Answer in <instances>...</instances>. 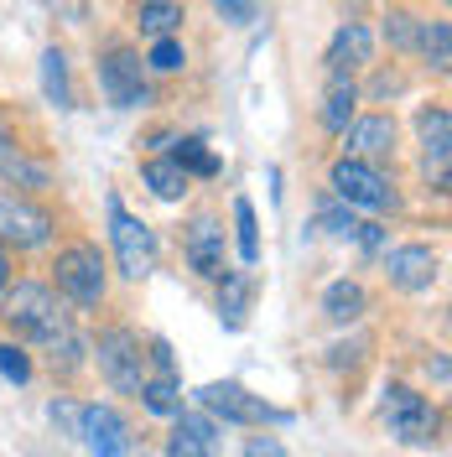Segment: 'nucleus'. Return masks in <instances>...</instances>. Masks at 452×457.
Segmentation results:
<instances>
[{
	"mask_svg": "<svg viewBox=\"0 0 452 457\" xmlns=\"http://www.w3.org/2000/svg\"><path fill=\"white\" fill-rule=\"evenodd\" d=\"M385 427H390V436L406 442V447H431L437 431H442V411L426 395H416V390L390 385V390H385Z\"/></svg>",
	"mask_w": 452,
	"mask_h": 457,
	"instance_id": "423d86ee",
	"label": "nucleus"
},
{
	"mask_svg": "<svg viewBox=\"0 0 452 457\" xmlns=\"http://www.w3.org/2000/svg\"><path fill=\"white\" fill-rule=\"evenodd\" d=\"M416 37H422V16H411V11H390L385 16V42L396 53H416Z\"/></svg>",
	"mask_w": 452,
	"mask_h": 457,
	"instance_id": "c85d7f7f",
	"label": "nucleus"
},
{
	"mask_svg": "<svg viewBox=\"0 0 452 457\" xmlns=\"http://www.w3.org/2000/svg\"><path fill=\"white\" fill-rule=\"evenodd\" d=\"M354 114H359V84H354L348 73H333V84H328V99H322V110H317L322 130H328V136H343Z\"/></svg>",
	"mask_w": 452,
	"mask_h": 457,
	"instance_id": "f3484780",
	"label": "nucleus"
},
{
	"mask_svg": "<svg viewBox=\"0 0 452 457\" xmlns=\"http://www.w3.org/2000/svg\"><path fill=\"white\" fill-rule=\"evenodd\" d=\"M250 302H255V276L250 270H224L219 276V322L224 328H245Z\"/></svg>",
	"mask_w": 452,
	"mask_h": 457,
	"instance_id": "a211bd4d",
	"label": "nucleus"
},
{
	"mask_svg": "<svg viewBox=\"0 0 452 457\" xmlns=\"http://www.w3.org/2000/svg\"><path fill=\"white\" fill-rule=\"evenodd\" d=\"M245 457H286V447L276 436H255L250 447H245Z\"/></svg>",
	"mask_w": 452,
	"mask_h": 457,
	"instance_id": "f704fd0d",
	"label": "nucleus"
},
{
	"mask_svg": "<svg viewBox=\"0 0 452 457\" xmlns=\"http://www.w3.org/2000/svg\"><path fill=\"white\" fill-rule=\"evenodd\" d=\"M57 234L53 213L27 198H0V250H42Z\"/></svg>",
	"mask_w": 452,
	"mask_h": 457,
	"instance_id": "1a4fd4ad",
	"label": "nucleus"
},
{
	"mask_svg": "<svg viewBox=\"0 0 452 457\" xmlns=\"http://www.w3.org/2000/svg\"><path fill=\"white\" fill-rule=\"evenodd\" d=\"M99 88H105V99H110L114 110H141V104H151V84H146L141 53L125 47V42H110L99 53Z\"/></svg>",
	"mask_w": 452,
	"mask_h": 457,
	"instance_id": "39448f33",
	"label": "nucleus"
},
{
	"mask_svg": "<svg viewBox=\"0 0 452 457\" xmlns=\"http://www.w3.org/2000/svg\"><path fill=\"white\" fill-rule=\"evenodd\" d=\"M94 364H99V374L110 379L120 395H136L146 379V353L130 328H105L99 343H94Z\"/></svg>",
	"mask_w": 452,
	"mask_h": 457,
	"instance_id": "0eeeda50",
	"label": "nucleus"
},
{
	"mask_svg": "<svg viewBox=\"0 0 452 457\" xmlns=\"http://www.w3.org/2000/svg\"><path fill=\"white\" fill-rule=\"evenodd\" d=\"M42 94H47V104H57V110H73V104H79L73 73H68V53H63V47H47V53H42Z\"/></svg>",
	"mask_w": 452,
	"mask_h": 457,
	"instance_id": "412c9836",
	"label": "nucleus"
},
{
	"mask_svg": "<svg viewBox=\"0 0 452 457\" xmlns=\"http://www.w3.org/2000/svg\"><path fill=\"white\" fill-rule=\"evenodd\" d=\"M198 405L213 411L229 427H271V421H286V411H276V405H265L260 395H250L239 379H213V385H203Z\"/></svg>",
	"mask_w": 452,
	"mask_h": 457,
	"instance_id": "6e6552de",
	"label": "nucleus"
},
{
	"mask_svg": "<svg viewBox=\"0 0 452 457\" xmlns=\"http://www.w3.org/2000/svg\"><path fill=\"white\" fill-rule=\"evenodd\" d=\"M328 187L339 193V203L369 208V213H396V203H400L396 182L374 167V162H359V156H339L328 167Z\"/></svg>",
	"mask_w": 452,
	"mask_h": 457,
	"instance_id": "f03ea898",
	"label": "nucleus"
},
{
	"mask_svg": "<svg viewBox=\"0 0 452 457\" xmlns=\"http://www.w3.org/2000/svg\"><path fill=\"white\" fill-rule=\"evenodd\" d=\"M172 145H177V151H172V162L188 171V177H219V156L208 151L203 136H177Z\"/></svg>",
	"mask_w": 452,
	"mask_h": 457,
	"instance_id": "393cba45",
	"label": "nucleus"
},
{
	"mask_svg": "<svg viewBox=\"0 0 452 457\" xmlns=\"http://www.w3.org/2000/svg\"><path fill=\"white\" fill-rule=\"evenodd\" d=\"M0 379H11V385H27L31 379V359L21 343H0Z\"/></svg>",
	"mask_w": 452,
	"mask_h": 457,
	"instance_id": "c756f323",
	"label": "nucleus"
},
{
	"mask_svg": "<svg viewBox=\"0 0 452 457\" xmlns=\"http://www.w3.org/2000/svg\"><path fill=\"white\" fill-rule=\"evenodd\" d=\"M136 400H141L151 416H177L182 411V385H177V374H156V379H141V390H136Z\"/></svg>",
	"mask_w": 452,
	"mask_h": 457,
	"instance_id": "5701e85b",
	"label": "nucleus"
},
{
	"mask_svg": "<svg viewBox=\"0 0 452 457\" xmlns=\"http://www.w3.org/2000/svg\"><path fill=\"white\" fill-rule=\"evenodd\" d=\"M317 224L328 228L333 239H359V219H354L348 208H322V213H317Z\"/></svg>",
	"mask_w": 452,
	"mask_h": 457,
	"instance_id": "7c9ffc66",
	"label": "nucleus"
},
{
	"mask_svg": "<svg viewBox=\"0 0 452 457\" xmlns=\"http://www.w3.org/2000/svg\"><path fill=\"white\" fill-rule=\"evenodd\" d=\"M416 53L426 57L431 73H448L452 68V27L437 16V21H422V37H416Z\"/></svg>",
	"mask_w": 452,
	"mask_h": 457,
	"instance_id": "b1692460",
	"label": "nucleus"
},
{
	"mask_svg": "<svg viewBox=\"0 0 452 457\" xmlns=\"http://www.w3.org/2000/svg\"><path fill=\"white\" fill-rule=\"evenodd\" d=\"M177 427L167 436V457H213V442H219V431L208 416H193V411H177L172 416Z\"/></svg>",
	"mask_w": 452,
	"mask_h": 457,
	"instance_id": "dca6fc26",
	"label": "nucleus"
},
{
	"mask_svg": "<svg viewBox=\"0 0 452 457\" xmlns=\"http://www.w3.org/2000/svg\"><path fill=\"white\" fill-rule=\"evenodd\" d=\"M151 73H162V79H172V73H182L188 68V47L177 42V37H156L151 47H146V57H141Z\"/></svg>",
	"mask_w": 452,
	"mask_h": 457,
	"instance_id": "cd10ccee",
	"label": "nucleus"
},
{
	"mask_svg": "<svg viewBox=\"0 0 452 457\" xmlns=\"http://www.w3.org/2000/svg\"><path fill=\"white\" fill-rule=\"evenodd\" d=\"M141 182L151 187V198H162V203H182L188 198V171L177 167L172 156H151V162H141Z\"/></svg>",
	"mask_w": 452,
	"mask_h": 457,
	"instance_id": "6ab92c4d",
	"label": "nucleus"
},
{
	"mask_svg": "<svg viewBox=\"0 0 452 457\" xmlns=\"http://www.w3.org/2000/svg\"><path fill=\"white\" fill-rule=\"evenodd\" d=\"M110 245H114V260H120V276L125 281H146L156 270V234L114 198V193H110Z\"/></svg>",
	"mask_w": 452,
	"mask_h": 457,
	"instance_id": "20e7f679",
	"label": "nucleus"
},
{
	"mask_svg": "<svg viewBox=\"0 0 452 457\" xmlns=\"http://www.w3.org/2000/svg\"><path fill=\"white\" fill-rule=\"evenodd\" d=\"M47 11H53L57 21H68V27H84L88 21V0H42Z\"/></svg>",
	"mask_w": 452,
	"mask_h": 457,
	"instance_id": "2f4dec72",
	"label": "nucleus"
},
{
	"mask_svg": "<svg viewBox=\"0 0 452 457\" xmlns=\"http://www.w3.org/2000/svg\"><path fill=\"white\" fill-rule=\"evenodd\" d=\"M5 151H16V145H11V130H5V114H0V156H5Z\"/></svg>",
	"mask_w": 452,
	"mask_h": 457,
	"instance_id": "4c0bfd02",
	"label": "nucleus"
},
{
	"mask_svg": "<svg viewBox=\"0 0 452 457\" xmlns=\"http://www.w3.org/2000/svg\"><path fill=\"white\" fill-rule=\"evenodd\" d=\"M0 177L16 182V187H27V193L53 187V171L42 167V162H31V156H21V151H5V156H0Z\"/></svg>",
	"mask_w": 452,
	"mask_h": 457,
	"instance_id": "a878e982",
	"label": "nucleus"
},
{
	"mask_svg": "<svg viewBox=\"0 0 452 457\" xmlns=\"http://www.w3.org/2000/svg\"><path fill=\"white\" fill-rule=\"evenodd\" d=\"M437 270H442V255L431 245H400L385 255V276L396 291H431Z\"/></svg>",
	"mask_w": 452,
	"mask_h": 457,
	"instance_id": "4468645a",
	"label": "nucleus"
},
{
	"mask_svg": "<svg viewBox=\"0 0 452 457\" xmlns=\"http://www.w3.org/2000/svg\"><path fill=\"white\" fill-rule=\"evenodd\" d=\"M146 359L156 364V374H177V359H172V343L167 338H151V343H146Z\"/></svg>",
	"mask_w": 452,
	"mask_h": 457,
	"instance_id": "72a5a7b5",
	"label": "nucleus"
},
{
	"mask_svg": "<svg viewBox=\"0 0 452 457\" xmlns=\"http://www.w3.org/2000/svg\"><path fill=\"white\" fill-rule=\"evenodd\" d=\"M343 156H359V162H385L396 156V120L390 114H354L348 130H343Z\"/></svg>",
	"mask_w": 452,
	"mask_h": 457,
	"instance_id": "ddd939ff",
	"label": "nucleus"
},
{
	"mask_svg": "<svg viewBox=\"0 0 452 457\" xmlns=\"http://www.w3.org/2000/svg\"><path fill=\"white\" fill-rule=\"evenodd\" d=\"M5 296V328L16 333V343H42V348H53V343L68 338V312H63V296H57L47 281H16L0 291Z\"/></svg>",
	"mask_w": 452,
	"mask_h": 457,
	"instance_id": "f257e3e1",
	"label": "nucleus"
},
{
	"mask_svg": "<svg viewBox=\"0 0 452 457\" xmlns=\"http://www.w3.org/2000/svg\"><path fill=\"white\" fill-rule=\"evenodd\" d=\"M416 130H422V171L426 182H437V193H448V151H452V114L448 104H431L416 114Z\"/></svg>",
	"mask_w": 452,
	"mask_h": 457,
	"instance_id": "f8f14e48",
	"label": "nucleus"
},
{
	"mask_svg": "<svg viewBox=\"0 0 452 457\" xmlns=\"http://www.w3.org/2000/svg\"><path fill=\"white\" fill-rule=\"evenodd\" d=\"M79 436L88 457H130V427L114 405H84L79 411Z\"/></svg>",
	"mask_w": 452,
	"mask_h": 457,
	"instance_id": "9b49d317",
	"label": "nucleus"
},
{
	"mask_svg": "<svg viewBox=\"0 0 452 457\" xmlns=\"http://www.w3.org/2000/svg\"><path fill=\"white\" fill-rule=\"evenodd\" d=\"M188 21L182 0H136V27L156 42V37H172V31Z\"/></svg>",
	"mask_w": 452,
	"mask_h": 457,
	"instance_id": "4be33fe9",
	"label": "nucleus"
},
{
	"mask_svg": "<svg viewBox=\"0 0 452 457\" xmlns=\"http://www.w3.org/2000/svg\"><path fill=\"white\" fill-rule=\"evenodd\" d=\"M172 141H177L172 130H151V136H146V145H151V151H162V145H172Z\"/></svg>",
	"mask_w": 452,
	"mask_h": 457,
	"instance_id": "c9c22d12",
	"label": "nucleus"
},
{
	"mask_svg": "<svg viewBox=\"0 0 452 457\" xmlns=\"http://www.w3.org/2000/svg\"><path fill=\"white\" fill-rule=\"evenodd\" d=\"M5 286H11V255L0 250V291H5Z\"/></svg>",
	"mask_w": 452,
	"mask_h": 457,
	"instance_id": "e433bc0d",
	"label": "nucleus"
},
{
	"mask_svg": "<svg viewBox=\"0 0 452 457\" xmlns=\"http://www.w3.org/2000/svg\"><path fill=\"white\" fill-rule=\"evenodd\" d=\"M182 255H188V270L203 276V281H219L229 270V239H224V224L213 213H198L188 234H182Z\"/></svg>",
	"mask_w": 452,
	"mask_h": 457,
	"instance_id": "9d476101",
	"label": "nucleus"
},
{
	"mask_svg": "<svg viewBox=\"0 0 452 457\" xmlns=\"http://www.w3.org/2000/svg\"><path fill=\"white\" fill-rule=\"evenodd\" d=\"M234 239H239V260H245V270L260 265V224H255L250 198H234Z\"/></svg>",
	"mask_w": 452,
	"mask_h": 457,
	"instance_id": "bb28decb",
	"label": "nucleus"
},
{
	"mask_svg": "<svg viewBox=\"0 0 452 457\" xmlns=\"http://www.w3.org/2000/svg\"><path fill=\"white\" fill-rule=\"evenodd\" d=\"M322 62H328V73H359V68H369L374 62V37H369V27H359V21L339 27Z\"/></svg>",
	"mask_w": 452,
	"mask_h": 457,
	"instance_id": "2eb2a0df",
	"label": "nucleus"
},
{
	"mask_svg": "<svg viewBox=\"0 0 452 457\" xmlns=\"http://www.w3.org/2000/svg\"><path fill=\"white\" fill-rule=\"evenodd\" d=\"M322 312H328V322H339V328L343 322H359V317L369 312V291L343 276V281H333L322 291Z\"/></svg>",
	"mask_w": 452,
	"mask_h": 457,
	"instance_id": "aec40b11",
	"label": "nucleus"
},
{
	"mask_svg": "<svg viewBox=\"0 0 452 457\" xmlns=\"http://www.w3.org/2000/svg\"><path fill=\"white\" fill-rule=\"evenodd\" d=\"M213 11H219L224 21H234V27L255 21V0H213Z\"/></svg>",
	"mask_w": 452,
	"mask_h": 457,
	"instance_id": "473e14b6",
	"label": "nucleus"
},
{
	"mask_svg": "<svg viewBox=\"0 0 452 457\" xmlns=\"http://www.w3.org/2000/svg\"><path fill=\"white\" fill-rule=\"evenodd\" d=\"M53 281H57V296H68L73 307H99L105 291H110V270H105V255L79 239V245L57 250Z\"/></svg>",
	"mask_w": 452,
	"mask_h": 457,
	"instance_id": "7ed1b4c3",
	"label": "nucleus"
}]
</instances>
